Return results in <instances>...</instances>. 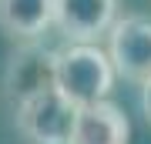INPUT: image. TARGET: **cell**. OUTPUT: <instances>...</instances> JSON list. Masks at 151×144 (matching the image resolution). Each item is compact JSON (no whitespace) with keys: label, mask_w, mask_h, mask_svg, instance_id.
<instances>
[{"label":"cell","mask_w":151,"mask_h":144,"mask_svg":"<svg viewBox=\"0 0 151 144\" xmlns=\"http://www.w3.org/2000/svg\"><path fill=\"white\" fill-rule=\"evenodd\" d=\"M128 141H131V121L108 97L77 107L67 144H128Z\"/></svg>","instance_id":"cell-5"},{"label":"cell","mask_w":151,"mask_h":144,"mask_svg":"<svg viewBox=\"0 0 151 144\" xmlns=\"http://www.w3.org/2000/svg\"><path fill=\"white\" fill-rule=\"evenodd\" d=\"M141 111H145V117H148V124H151V77L141 84Z\"/></svg>","instance_id":"cell-7"},{"label":"cell","mask_w":151,"mask_h":144,"mask_svg":"<svg viewBox=\"0 0 151 144\" xmlns=\"http://www.w3.org/2000/svg\"><path fill=\"white\" fill-rule=\"evenodd\" d=\"M77 107L54 84L37 87L17 101V131L30 144H67Z\"/></svg>","instance_id":"cell-2"},{"label":"cell","mask_w":151,"mask_h":144,"mask_svg":"<svg viewBox=\"0 0 151 144\" xmlns=\"http://www.w3.org/2000/svg\"><path fill=\"white\" fill-rule=\"evenodd\" d=\"M54 24V0H0V30L14 40H37Z\"/></svg>","instance_id":"cell-6"},{"label":"cell","mask_w":151,"mask_h":144,"mask_svg":"<svg viewBox=\"0 0 151 144\" xmlns=\"http://www.w3.org/2000/svg\"><path fill=\"white\" fill-rule=\"evenodd\" d=\"M114 84L111 57L94 44H67L54 50V87L74 107L104 101Z\"/></svg>","instance_id":"cell-1"},{"label":"cell","mask_w":151,"mask_h":144,"mask_svg":"<svg viewBox=\"0 0 151 144\" xmlns=\"http://www.w3.org/2000/svg\"><path fill=\"white\" fill-rule=\"evenodd\" d=\"M108 57L114 64V74L145 84L151 77V20L141 14L118 17L108 30Z\"/></svg>","instance_id":"cell-3"},{"label":"cell","mask_w":151,"mask_h":144,"mask_svg":"<svg viewBox=\"0 0 151 144\" xmlns=\"http://www.w3.org/2000/svg\"><path fill=\"white\" fill-rule=\"evenodd\" d=\"M118 20V0H54V24L70 44H94Z\"/></svg>","instance_id":"cell-4"}]
</instances>
